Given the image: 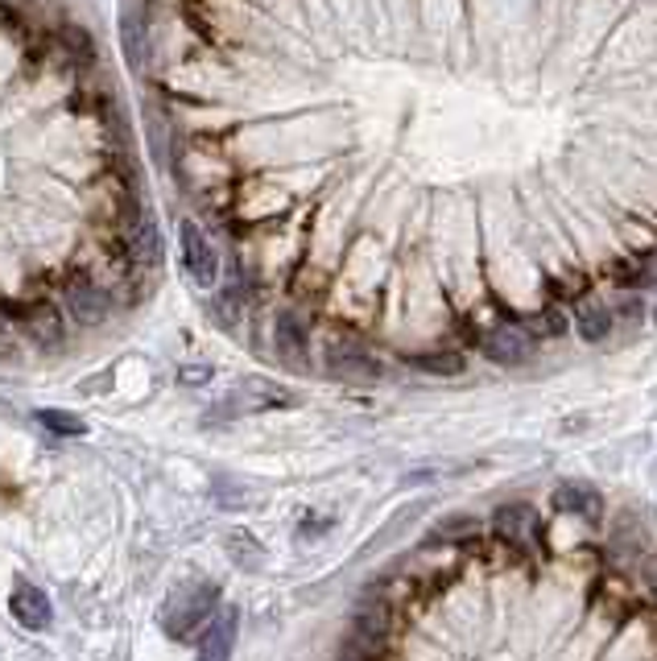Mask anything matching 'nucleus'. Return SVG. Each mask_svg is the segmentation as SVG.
<instances>
[{
	"label": "nucleus",
	"mask_w": 657,
	"mask_h": 661,
	"mask_svg": "<svg viewBox=\"0 0 657 661\" xmlns=\"http://www.w3.org/2000/svg\"><path fill=\"white\" fill-rule=\"evenodd\" d=\"M0 310L18 327V335L30 348L46 352H63L70 340V322L63 306L54 298V289H37V294H0Z\"/></svg>",
	"instance_id": "nucleus-1"
},
{
	"label": "nucleus",
	"mask_w": 657,
	"mask_h": 661,
	"mask_svg": "<svg viewBox=\"0 0 657 661\" xmlns=\"http://www.w3.org/2000/svg\"><path fill=\"white\" fill-rule=\"evenodd\" d=\"M219 604V587L216 583H183V587H174L169 599L162 604L157 612V620L166 628L169 637H190V632H199L207 620H211V612Z\"/></svg>",
	"instance_id": "nucleus-2"
},
{
	"label": "nucleus",
	"mask_w": 657,
	"mask_h": 661,
	"mask_svg": "<svg viewBox=\"0 0 657 661\" xmlns=\"http://www.w3.org/2000/svg\"><path fill=\"white\" fill-rule=\"evenodd\" d=\"M178 261H183V273L199 294H211L219 286V277H223L219 249L211 244L207 228L199 220H190V216L178 223Z\"/></svg>",
	"instance_id": "nucleus-3"
},
{
	"label": "nucleus",
	"mask_w": 657,
	"mask_h": 661,
	"mask_svg": "<svg viewBox=\"0 0 657 661\" xmlns=\"http://www.w3.org/2000/svg\"><path fill=\"white\" fill-rule=\"evenodd\" d=\"M298 406V397L282 385H273V381H261V376H249V381H240L237 393H228L223 397V406L211 409V422L216 418H237V414H261V409H289Z\"/></svg>",
	"instance_id": "nucleus-4"
},
{
	"label": "nucleus",
	"mask_w": 657,
	"mask_h": 661,
	"mask_svg": "<svg viewBox=\"0 0 657 661\" xmlns=\"http://www.w3.org/2000/svg\"><path fill=\"white\" fill-rule=\"evenodd\" d=\"M327 373L339 376V381H352V385H372V381H381L385 368H381V360L372 356L369 348L352 335H331L327 340Z\"/></svg>",
	"instance_id": "nucleus-5"
},
{
	"label": "nucleus",
	"mask_w": 657,
	"mask_h": 661,
	"mask_svg": "<svg viewBox=\"0 0 657 661\" xmlns=\"http://www.w3.org/2000/svg\"><path fill=\"white\" fill-rule=\"evenodd\" d=\"M534 348H538V335L525 322H496L480 335V352L492 364H505V368H517L525 360H534Z\"/></svg>",
	"instance_id": "nucleus-6"
},
{
	"label": "nucleus",
	"mask_w": 657,
	"mask_h": 661,
	"mask_svg": "<svg viewBox=\"0 0 657 661\" xmlns=\"http://www.w3.org/2000/svg\"><path fill=\"white\" fill-rule=\"evenodd\" d=\"M273 356L298 373L310 368V322L298 310H282L273 319Z\"/></svg>",
	"instance_id": "nucleus-7"
},
{
	"label": "nucleus",
	"mask_w": 657,
	"mask_h": 661,
	"mask_svg": "<svg viewBox=\"0 0 657 661\" xmlns=\"http://www.w3.org/2000/svg\"><path fill=\"white\" fill-rule=\"evenodd\" d=\"M555 513H567V517H579L588 526H600L604 521V492L588 484V480H562L550 496Z\"/></svg>",
	"instance_id": "nucleus-8"
},
{
	"label": "nucleus",
	"mask_w": 657,
	"mask_h": 661,
	"mask_svg": "<svg viewBox=\"0 0 657 661\" xmlns=\"http://www.w3.org/2000/svg\"><path fill=\"white\" fill-rule=\"evenodd\" d=\"M571 327L579 331L583 343H604L607 335H612V327H616V315H612V306H607L600 294L579 289L571 306Z\"/></svg>",
	"instance_id": "nucleus-9"
},
{
	"label": "nucleus",
	"mask_w": 657,
	"mask_h": 661,
	"mask_svg": "<svg viewBox=\"0 0 657 661\" xmlns=\"http://www.w3.org/2000/svg\"><path fill=\"white\" fill-rule=\"evenodd\" d=\"M492 533L501 538V542H513V546H541V521H538V509L534 505H525V500H513V505H501V509L492 513Z\"/></svg>",
	"instance_id": "nucleus-10"
},
{
	"label": "nucleus",
	"mask_w": 657,
	"mask_h": 661,
	"mask_svg": "<svg viewBox=\"0 0 657 661\" xmlns=\"http://www.w3.org/2000/svg\"><path fill=\"white\" fill-rule=\"evenodd\" d=\"M9 612H13V620H18L21 628H30V632H42V628L54 625V608H51V599H46V592L34 587V583H25V579L13 583Z\"/></svg>",
	"instance_id": "nucleus-11"
},
{
	"label": "nucleus",
	"mask_w": 657,
	"mask_h": 661,
	"mask_svg": "<svg viewBox=\"0 0 657 661\" xmlns=\"http://www.w3.org/2000/svg\"><path fill=\"white\" fill-rule=\"evenodd\" d=\"M237 628H240V612L237 608H223L219 616H211V620L202 625L199 661H228V658H232Z\"/></svg>",
	"instance_id": "nucleus-12"
},
{
	"label": "nucleus",
	"mask_w": 657,
	"mask_h": 661,
	"mask_svg": "<svg viewBox=\"0 0 657 661\" xmlns=\"http://www.w3.org/2000/svg\"><path fill=\"white\" fill-rule=\"evenodd\" d=\"M409 360V368H418L426 376H463L468 373V356L456 352V348H438V352H414Z\"/></svg>",
	"instance_id": "nucleus-13"
},
{
	"label": "nucleus",
	"mask_w": 657,
	"mask_h": 661,
	"mask_svg": "<svg viewBox=\"0 0 657 661\" xmlns=\"http://www.w3.org/2000/svg\"><path fill=\"white\" fill-rule=\"evenodd\" d=\"M37 422H42V430L58 434V439H79V434H87L84 418H79V414H67V409H37Z\"/></svg>",
	"instance_id": "nucleus-14"
},
{
	"label": "nucleus",
	"mask_w": 657,
	"mask_h": 661,
	"mask_svg": "<svg viewBox=\"0 0 657 661\" xmlns=\"http://www.w3.org/2000/svg\"><path fill=\"white\" fill-rule=\"evenodd\" d=\"M525 327L529 331H538V335H550V340H558V335H567L571 331V315L562 310V306H541L534 319H525Z\"/></svg>",
	"instance_id": "nucleus-15"
},
{
	"label": "nucleus",
	"mask_w": 657,
	"mask_h": 661,
	"mask_svg": "<svg viewBox=\"0 0 657 661\" xmlns=\"http://www.w3.org/2000/svg\"><path fill=\"white\" fill-rule=\"evenodd\" d=\"M484 526L468 517V513H456V517H442L435 529H430V542H451V538H480Z\"/></svg>",
	"instance_id": "nucleus-16"
},
{
	"label": "nucleus",
	"mask_w": 657,
	"mask_h": 661,
	"mask_svg": "<svg viewBox=\"0 0 657 661\" xmlns=\"http://www.w3.org/2000/svg\"><path fill=\"white\" fill-rule=\"evenodd\" d=\"M421 513H426V500H414V505H409V509H402V513H397V517H393V521H388L385 529H381V533H376V538H372L369 546H364V554H376V550H381V546L397 542V538H402V529L409 526V521H414V517H421Z\"/></svg>",
	"instance_id": "nucleus-17"
},
{
	"label": "nucleus",
	"mask_w": 657,
	"mask_h": 661,
	"mask_svg": "<svg viewBox=\"0 0 657 661\" xmlns=\"http://www.w3.org/2000/svg\"><path fill=\"white\" fill-rule=\"evenodd\" d=\"M21 335H18V327H13V322H9V315H4V310H0V360H13L21 352Z\"/></svg>",
	"instance_id": "nucleus-18"
},
{
	"label": "nucleus",
	"mask_w": 657,
	"mask_h": 661,
	"mask_svg": "<svg viewBox=\"0 0 657 661\" xmlns=\"http://www.w3.org/2000/svg\"><path fill=\"white\" fill-rule=\"evenodd\" d=\"M211 376H216L211 364H183V368H178V385H186V389H202V385H211Z\"/></svg>",
	"instance_id": "nucleus-19"
},
{
	"label": "nucleus",
	"mask_w": 657,
	"mask_h": 661,
	"mask_svg": "<svg viewBox=\"0 0 657 661\" xmlns=\"http://www.w3.org/2000/svg\"><path fill=\"white\" fill-rule=\"evenodd\" d=\"M640 289H654L657 294V253H645L637 261V277H633Z\"/></svg>",
	"instance_id": "nucleus-20"
},
{
	"label": "nucleus",
	"mask_w": 657,
	"mask_h": 661,
	"mask_svg": "<svg viewBox=\"0 0 657 661\" xmlns=\"http://www.w3.org/2000/svg\"><path fill=\"white\" fill-rule=\"evenodd\" d=\"M640 579H645V587H649V595H654V604H657V554H645V562H640Z\"/></svg>",
	"instance_id": "nucleus-21"
}]
</instances>
